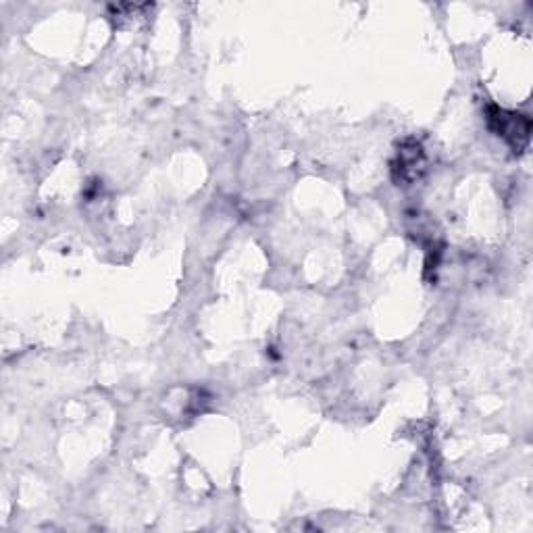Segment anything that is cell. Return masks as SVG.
Returning <instances> with one entry per match:
<instances>
[{
    "mask_svg": "<svg viewBox=\"0 0 533 533\" xmlns=\"http://www.w3.org/2000/svg\"><path fill=\"white\" fill-rule=\"evenodd\" d=\"M488 121H490V128L500 138L509 142L515 148V152H521L527 146L529 134H531L529 117L519 115V113H509L498 107H490Z\"/></svg>",
    "mask_w": 533,
    "mask_h": 533,
    "instance_id": "cell-1",
    "label": "cell"
}]
</instances>
